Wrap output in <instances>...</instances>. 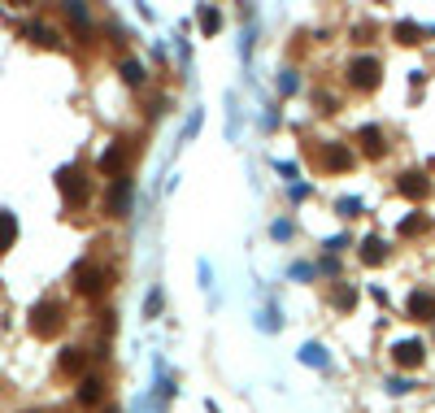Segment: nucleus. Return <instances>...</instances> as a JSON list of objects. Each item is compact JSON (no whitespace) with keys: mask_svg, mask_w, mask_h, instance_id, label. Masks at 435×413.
Masks as SVG:
<instances>
[{"mask_svg":"<svg viewBox=\"0 0 435 413\" xmlns=\"http://www.w3.org/2000/svg\"><path fill=\"white\" fill-rule=\"evenodd\" d=\"M379 79H383V70H379V57H370V53L353 57V66H348V83H353V87H362V92H374V87H379Z\"/></svg>","mask_w":435,"mask_h":413,"instance_id":"nucleus-1","label":"nucleus"},{"mask_svg":"<svg viewBox=\"0 0 435 413\" xmlns=\"http://www.w3.org/2000/svg\"><path fill=\"white\" fill-rule=\"evenodd\" d=\"M396 187H400V196H409V200H422V196H431V178L409 170V174L396 178Z\"/></svg>","mask_w":435,"mask_h":413,"instance_id":"nucleus-2","label":"nucleus"},{"mask_svg":"<svg viewBox=\"0 0 435 413\" xmlns=\"http://www.w3.org/2000/svg\"><path fill=\"white\" fill-rule=\"evenodd\" d=\"M392 361H396V366H405V370H409V366H418V361H422V344H418V340L396 344V348H392Z\"/></svg>","mask_w":435,"mask_h":413,"instance_id":"nucleus-3","label":"nucleus"},{"mask_svg":"<svg viewBox=\"0 0 435 413\" xmlns=\"http://www.w3.org/2000/svg\"><path fill=\"white\" fill-rule=\"evenodd\" d=\"M409 314L414 318H435V292H414L409 296Z\"/></svg>","mask_w":435,"mask_h":413,"instance_id":"nucleus-4","label":"nucleus"},{"mask_svg":"<svg viewBox=\"0 0 435 413\" xmlns=\"http://www.w3.org/2000/svg\"><path fill=\"white\" fill-rule=\"evenodd\" d=\"M383 257H388V244H383L379 235H370V240L362 244V261H366V266H379Z\"/></svg>","mask_w":435,"mask_h":413,"instance_id":"nucleus-5","label":"nucleus"},{"mask_svg":"<svg viewBox=\"0 0 435 413\" xmlns=\"http://www.w3.org/2000/svg\"><path fill=\"white\" fill-rule=\"evenodd\" d=\"M322 157H326V170H348V166H353V152H348V148H340V144H331Z\"/></svg>","mask_w":435,"mask_h":413,"instance_id":"nucleus-6","label":"nucleus"},{"mask_svg":"<svg viewBox=\"0 0 435 413\" xmlns=\"http://www.w3.org/2000/svg\"><path fill=\"white\" fill-rule=\"evenodd\" d=\"M362 148L370 152V157H383V135H379V126H362Z\"/></svg>","mask_w":435,"mask_h":413,"instance_id":"nucleus-7","label":"nucleus"},{"mask_svg":"<svg viewBox=\"0 0 435 413\" xmlns=\"http://www.w3.org/2000/svg\"><path fill=\"white\" fill-rule=\"evenodd\" d=\"M74 283H79V288H83V292H92V296H96L100 288H105V278H100L96 270H79V274H74Z\"/></svg>","mask_w":435,"mask_h":413,"instance_id":"nucleus-8","label":"nucleus"},{"mask_svg":"<svg viewBox=\"0 0 435 413\" xmlns=\"http://www.w3.org/2000/svg\"><path fill=\"white\" fill-rule=\"evenodd\" d=\"M126 204H131V187H126V183H118V187H109V209H114V214H122V209H126Z\"/></svg>","mask_w":435,"mask_h":413,"instance_id":"nucleus-9","label":"nucleus"},{"mask_svg":"<svg viewBox=\"0 0 435 413\" xmlns=\"http://www.w3.org/2000/svg\"><path fill=\"white\" fill-rule=\"evenodd\" d=\"M57 318H61V314H57L53 304H48V309H35V331H53V326H57Z\"/></svg>","mask_w":435,"mask_h":413,"instance_id":"nucleus-10","label":"nucleus"},{"mask_svg":"<svg viewBox=\"0 0 435 413\" xmlns=\"http://www.w3.org/2000/svg\"><path fill=\"white\" fill-rule=\"evenodd\" d=\"M13 226H18V222H13V214H0V248H9V244H13Z\"/></svg>","mask_w":435,"mask_h":413,"instance_id":"nucleus-11","label":"nucleus"},{"mask_svg":"<svg viewBox=\"0 0 435 413\" xmlns=\"http://www.w3.org/2000/svg\"><path fill=\"white\" fill-rule=\"evenodd\" d=\"M100 170H122V148H105V157H100Z\"/></svg>","mask_w":435,"mask_h":413,"instance_id":"nucleus-12","label":"nucleus"},{"mask_svg":"<svg viewBox=\"0 0 435 413\" xmlns=\"http://www.w3.org/2000/svg\"><path fill=\"white\" fill-rule=\"evenodd\" d=\"M396 39H400V44H418V39H422V31H418V27H409V22H400V27H396Z\"/></svg>","mask_w":435,"mask_h":413,"instance_id":"nucleus-13","label":"nucleus"},{"mask_svg":"<svg viewBox=\"0 0 435 413\" xmlns=\"http://www.w3.org/2000/svg\"><path fill=\"white\" fill-rule=\"evenodd\" d=\"M422 226H427V218H422V214H414V218H405V226H400V230H405V235H422Z\"/></svg>","mask_w":435,"mask_h":413,"instance_id":"nucleus-14","label":"nucleus"},{"mask_svg":"<svg viewBox=\"0 0 435 413\" xmlns=\"http://www.w3.org/2000/svg\"><path fill=\"white\" fill-rule=\"evenodd\" d=\"M336 304H340V309H348V304H353V292H348V288H340V292H336Z\"/></svg>","mask_w":435,"mask_h":413,"instance_id":"nucleus-15","label":"nucleus"}]
</instances>
